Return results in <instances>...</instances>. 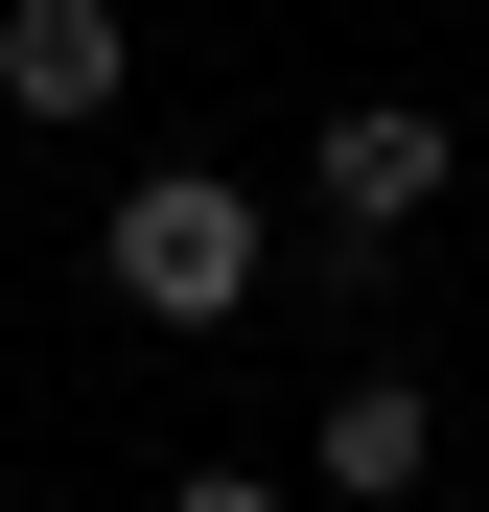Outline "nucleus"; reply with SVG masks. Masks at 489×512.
Wrapping results in <instances>:
<instances>
[{
	"label": "nucleus",
	"instance_id": "obj_1",
	"mask_svg": "<svg viewBox=\"0 0 489 512\" xmlns=\"http://www.w3.org/2000/svg\"><path fill=\"white\" fill-rule=\"evenodd\" d=\"M94 280L140 326H233V303H257V187H233V163H140L117 233H94Z\"/></svg>",
	"mask_w": 489,
	"mask_h": 512
},
{
	"label": "nucleus",
	"instance_id": "obj_2",
	"mask_svg": "<svg viewBox=\"0 0 489 512\" xmlns=\"http://www.w3.org/2000/svg\"><path fill=\"white\" fill-rule=\"evenodd\" d=\"M443 187H466V117H420V94H350V117H303V210L350 233V256H373V233H420Z\"/></svg>",
	"mask_w": 489,
	"mask_h": 512
},
{
	"label": "nucleus",
	"instance_id": "obj_3",
	"mask_svg": "<svg viewBox=\"0 0 489 512\" xmlns=\"http://www.w3.org/2000/svg\"><path fill=\"white\" fill-rule=\"evenodd\" d=\"M420 466H443V396H420V373H350V396L303 419V489H373V512H396Z\"/></svg>",
	"mask_w": 489,
	"mask_h": 512
},
{
	"label": "nucleus",
	"instance_id": "obj_4",
	"mask_svg": "<svg viewBox=\"0 0 489 512\" xmlns=\"http://www.w3.org/2000/svg\"><path fill=\"white\" fill-rule=\"evenodd\" d=\"M0 94L24 117H117V0H0Z\"/></svg>",
	"mask_w": 489,
	"mask_h": 512
},
{
	"label": "nucleus",
	"instance_id": "obj_5",
	"mask_svg": "<svg viewBox=\"0 0 489 512\" xmlns=\"http://www.w3.org/2000/svg\"><path fill=\"white\" fill-rule=\"evenodd\" d=\"M163 512H303L280 466H187V489H163Z\"/></svg>",
	"mask_w": 489,
	"mask_h": 512
}]
</instances>
